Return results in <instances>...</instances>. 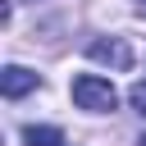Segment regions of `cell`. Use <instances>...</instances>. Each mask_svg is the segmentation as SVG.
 I'll list each match as a JSON object with an SVG mask.
<instances>
[{
    "instance_id": "obj_2",
    "label": "cell",
    "mask_w": 146,
    "mask_h": 146,
    "mask_svg": "<svg viewBox=\"0 0 146 146\" xmlns=\"http://www.w3.org/2000/svg\"><path fill=\"white\" fill-rule=\"evenodd\" d=\"M87 59H96V64H110V68H128L132 64V46L123 41V36H100V41H91L87 46Z\"/></svg>"
},
{
    "instance_id": "obj_5",
    "label": "cell",
    "mask_w": 146,
    "mask_h": 146,
    "mask_svg": "<svg viewBox=\"0 0 146 146\" xmlns=\"http://www.w3.org/2000/svg\"><path fill=\"white\" fill-rule=\"evenodd\" d=\"M128 100H132V110H137V114H146V82H137V87L128 91Z\"/></svg>"
},
{
    "instance_id": "obj_1",
    "label": "cell",
    "mask_w": 146,
    "mask_h": 146,
    "mask_svg": "<svg viewBox=\"0 0 146 146\" xmlns=\"http://www.w3.org/2000/svg\"><path fill=\"white\" fill-rule=\"evenodd\" d=\"M73 100H78V110H91V114H110V110L119 105L114 87H110L105 78H96V73L73 78Z\"/></svg>"
},
{
    "instance_id": "obj_4",
    "label": "cell",
    "mask_w": 146,
    "mask_h": 146,
    "mask_svg": "<svg viewBox=\"0 0 146 146\" xmlns=\"http://www.w3.org/2000/svg\"><path fill=\"white\" fill-rule=\"evenodd\" d=\"M23 141L27 146H64V132L50 128V123H27L23 128Z\"/></svg>"
},
{
    "instance_id": "obj_6",
    "label": "cell",
    "mask_w": 146,
    "mask_h": 146,
    "mask_svg": "<svg viewBox=\"0 0 146 146\" xmlns=\"http://www.w3.org/2000/svg\"><path fill=\"white\" fill-rule=\"evenodd\" d=\"M137 146H146V132H141V141H137Z\"/></svg>"
},
{
    "instance_id": "obj_3",
    "label": "cell",
    "mask_w": 146,
    "mask_h": 146,
    "mask_svg": "<svg viewBox=\"0 0 146 146\" xmlns=\"http://www.w3.org/2000/svg\"><path fill=\"white\" fill-rule=\"evenodd\" d=\"M0 91H5L9 100H18V96L36 91V73H32V68H23V64H9V68L0 73Z\"/></svg>"
}]
</instances>
